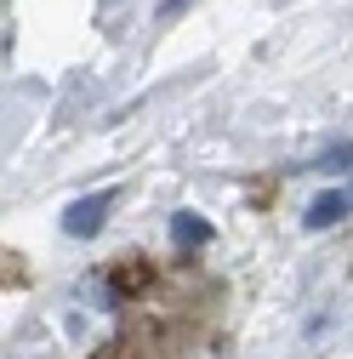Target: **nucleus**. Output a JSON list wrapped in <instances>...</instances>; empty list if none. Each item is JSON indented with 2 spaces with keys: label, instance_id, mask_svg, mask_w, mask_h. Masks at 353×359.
Instances as JSON below:
<instances>
[{
  "label": "nucleus",
  "instance_id": "f03ea898",
  "mask_svg": "<svg viewBox=\"0 0 353 359\" xmlns=\"http://www.w3.org/2000/svg\"><path fill=\"white\" fill-rule=\"evenodd\" d=\"M347 211H353V194H336V189H331V194H319L314 205L302 211V229H314V234H319V229H336Z\"/></svg>",
  "mask_w": 353,
  "mask_h": 359
},
{
  "label": "nucleus",
  "instance_id": "7ed1b4c3",
  "mask_svg": "<svg viewBox=\"0 0 353 359\" xmlns=\"http://www.w3.org/2000/svg\"><path fill=\"white\" fill-rule=\"evenodd\" d=\"M171 245H176V251H200V245H211V222L194 217V211H176V217H171Z\"/></svg>",
  "mask_w": 353,
  "mask_h": 359
},
{
  "label": "nucleus",
  "instance_id": "f257e3e1",
  "mask_svg": "<svg viewBox=\"0 0 353 359\" xmlns=\"http://www.w3.org/2000/svg\"><path fill=\"white\" fill-rule=\"evenodd\" d=\"M114 200H120L114 189H103V194H80V200L63 211V234H69V240H92L103 222H109V205H114Z\"/></svg>",
  "mask_w": 353,
  "mask_h": 359
},
{
  "label": "nucleus",
  "instance_id": "423d86ee",
  "mask_svg": "<svg viewBox=\"0 0 353 359\" xmlns=\"http://www.w3.org/2000/svg\"><path fill=\"white\" fill-rule=\"evenodd\" d=\"M188 6H194V0H165V6H160V23H176Z\"/></svg>",
  "mask_w": 353,
  "mask_h": 359
},
{
  "label": "nucleus",
  "instance_id": "0eeeda50",
  "mask_svg": "<svg viewBox=\"0 0 353 359\" xmlns=\"http://www.w3.org/2000/svg\"><path fill=\"white\" fill-rule=\"evenodd\" d=\"M97 359H131V342H109V348H103Z\"/></svg>",
  "mask_w": 353,
  "mask_h": 359
},
{
  "label": "nucleus",
  "instance_id": "20e7f679",
  "mask_svg": "<svg viewBox=\"0 0 353 359\" xmlns=\"http://www.w3.org/2000/svg\"><path fill=\"white\" fill-rule=\"evenodd\" d=\"M148 280H154V268H148L143 257H131V262H120V268H114V274H109V285H114L120 297H131V291H143Z\"/></svg>",
  "mask_w": 353,
  "mask_h": 359
},
{
  "label": "nucleus",
  "instance_id": "39448f33",
  "mask_svg": "<svg viewBox=\"0 0 353 359\" xmlns=\"http://www.w3.org/2000/svg\"><path fill=\"white\" fill-rule=\"evenodd\" d=\"M325 171H342V165H353V143H336V149H325V160H319Z\"/></svg>",
  "mask_w": 353,
  "mask_h": 359
}]
</instances>
